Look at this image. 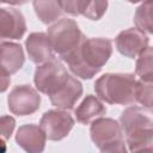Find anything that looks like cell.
I'll list each match as a JSON object with an SVG mask.
<instances>
[{
  "label": "cell",
  "mask_w": 153,
  "mask_h": 153,
  "mask_svg": "<svg viewBox=\"0 0 153 153\" xmlns=\"http://www.w3.org/2000/svg\"><path fill=\"white\" fill-rule=\"evenodd\" d=\"M152 47H147L143 51L139 54V57L136 60V66H135V74L140 76V80L145 82H152Z\"/></svg>",
  "instance_id": "18"
},
{
  "label": "cell",
  "mask_w": 153,
  "mask_h": 153,
  "mask_svg": "<svg viewBox=\"0 0 153 153\" xmlns=\"http://www.w3.org/2000/svg\"><path fill=\"white\" fill-rule=\"evenodd\" d=\"M47 136L39 126L24 124L18 128L16 142L26 153H43L45 148Z\"/></svg>",
  "instance_id": "13"
},
{
  "label": "cell",
  "mask_w": 153,
  "mask_h": 153,
  "mask_svg": "<svg viewBox=\"0 0 153 153\" xmlns=\"http://www.w3.org/2000/svg\"><path fill=\"white\" fill-rule=\"evenodd\" d=\"M115 44L120 54L134 59L148 47L149 38L146 33L141 32L136 27H130L121 31L117 35L115 38Z\"/></svg>",
  "instance_id": "9"
},
{
  "label": "cell",
  "mask_w": 153,
  "mask_h": 153,
  "mask_svg": "<svg viewBox=\"0 0 153 153\" xmlns=\"http://www.w3.org/2000/svg\"><path fill=\"white\" fill-rule=\"evenodd\" d=\"M24 50L19 43L0 42V75L10 78L24 66Z\"/></svg>",
  "instance_id": "11"
},
{
  "label": "cell",
  "mask_w": 153,
  "mask_h": 153,
  "mask_svg": "<svg viewBox=\"0 0 153 153\" xmlns=\"http://www.w3.org/2000/svg\"><path fill=\"white\" fill-rule=\"evenodd\" d=\"M74 114L79 123L91 124L94 120L103 117L106 114V108L96 96L87 94L74 110Z\"/></svg>",
  "instance_id": "16"
},
{
  "label": "cell",
  "mask_w": 153,
  "mask_h": 153,
  "mask_svg": "<svg viewBox=\"0 0 153 153\" xmlns=\"http://www.w3.org/2000/svg\"><path fill=\"white\" fill-rule=\"evenodd\" d=\"M26 31L23 13L13 7H0V41L20 39Z\"/></svg>",
  "instance_id": "10"
},
{
  "label": "cell",
  "mask_w": 153,
  "mask_h": 153,
  "mask_svg": "<svg viewBox=\"0 0 153 153\" xmlns=\"http://www.w3.org/2000/svg\"><path fill=\"white\" fill-rule=\"evenodd\" d=\"M74 126V118L66 110H48L39 121V127L48 140L60 141L65 139Z\"/></svg>",
  "instance_id": "7"
},
{
  "label": "cell",
  "mask_w": 153,
  "mask_h": 153,
  "mask_svg": "<svg viewBox=\"0 0 153 153\" xmlns=\"http://www.w3.org/2000/svg\"><path fill=\"white\" fill-rule=\"evenodd\" d=\"M139 153H153V149H147V151H142V152H139Z\"/></svg>",
  "instance_id": "24"
},
{
  "label": "cell",
  "mask_w": 153,
  "mask_h": 153,
  "mask_svg": "<svg viewBox=\"0 0 153 153\" xmlns=\"http://www.w3.org/2000/svg\"><path fill=\"white\" fill-rule=\"evenodd\" d=\"M112 54V43L108 38H85L79 48L65 60L69 71L84 80L92 79Z\"/></svg>",
  "instance_id": "1"
},
{
  "label": "cell",
  "mask_w": 153,
  "mask_h": 153,
  "mask_svg": "<svg viewBox=\"0 0 153 153\" xmlns=\"http://www.w3.org/2000/svg\"><path fill=\"white\" fill-rule=\"evenodd\" d=\"M69 76L65 66L55 59L36 67L33 82L39 92L51 97L66 85Z\"/></svg>",
  "instance_id": "5"
},
{
  "label": "cell",
  "mask_w": 153,
  "mask_h": 153,
  "mask_svg": "<svg viewBox=\"0 0 153 153\" xmlns=\"http://www.w3.org/2000/svg\"><path fill=\"white\" fill-rule=\"evenodd\" d=\"M134 98L143 109L152 111V82H145L142 80L136 81Z\"/></svg>",
  "instance_id": "20"
},
{
  "label": "cell",
  "mask_w": 153,
  "mask_h": 153,
  "mask_svg": "<svg viewBox=\"0 0 153 153\" xmlns=\"http://www.w3.org/2000/svg\"><path fill=\"white\" fill-rule=\"evenodd\" d=\"M100 153H128L124 140H118L100 148Z\"/></svg>",
  "instance_id": "22"
},
{
  "label": "cell",
  "mask_w": 153,
  "mask_h": 153,
  "mask_svg": "<svg viewBox=\"0 0 153 153\" xmlns=\"http://www.w3.org/2000/svg\"><path fill=\"white\" fill-rule=\"evenodd\" d=\"M136 78L131 73H105L94 82L97 98L108 104L128 105L135 102Z\"/></svg>",
  "instance_id": "3"
},
{
  "label": "cell",
  "mask_w": 153,
  "mask_h": 153,
  "mask_svg": "<svg viewBox=\"0 0 153 153\" xmlns=\"http://www.w3.org/2000/svg\"><path fill=\"white\" fill-rule=\"evenodd\" d=\"M47 36L54 54H57L62 61L68 59L86 38L76 22L69 18H61L50 25Z\"/></svg>",
  "instance_id": "4"
},
{
  "label": "cell",
  "mask_w": 153,
  "mask_h": 153,
  "mask_svg": "<svg viewBox=\"0 0 153 153\" xmlns=\"http://www.w3.org/2000/svg\"><path fill=\"white\" fill-rule=\"evenodd\" d=\"M82 94V85L74 76H69L66 85L54 96L49 97L50 103L60 110H71Z\"/></svg>",
  "instance_id": "15"
},
{
  "label": "cell",
  "mask_w": 153,
  "mask_h": 153,
  "mask_svg": "<svg viewBox=\"0 0 153 153\" xmlns=\"http://www.w3.org/2000/svg\"><path fill=\"white\" fill-rule=\"evenodd\" d=\"M41 96L30 85H18L12 88L7 97V105L13 115L27 116L39 109Z\"/></svg>",
  "instance_id": "6"
},
{
  "label": "cell",
  "mask_w": 153,
  "mask_h": 153,
  "mask_svg": "<svg viewBox=\"0 0 153 153\" xmlns=\"http://www.w3.org/2000/svg\"><path fill=\"white\" fill-rule=\"evenodd\" d=\"M10 82H11V78H6V76L0 75V93L5 92L8 88Z\"/></svg>",
  "instance_id": "23"
},
{
  "label": "cell",
  "mask_w": 153,
  "mask_h": 153,
  "mask_svg": "<svg viewBox=\"0 0 153 153\" xmlns=\"http://www.w3.org/2000/svg\"><path fill=\"white\" fill-rule=\"evenodd\" d=\"M25 48L29 59L38 66L55 60V54L51 49L49 38L44 32L30 33L25 41Z\"/></svg>",
  "instance_id": "12"
},
{
  "label": "cell",
  "mask_w": 153,
  "mask_h": 153,
  "mask_svg": "<svg viewBox=\"0 0 153 153\" xmlns=\"http://www.w3.org/2000/svg\"><path fill=\"white\" fill-rule=\"evenodd\" d=\"M120 127L126 135L130 153L153 149V121L151 111L141 106H129L120 116Z\"/></svg>",
  "instance_id": "2"
},
{
  "label": "cell",
  "mask_w": 153,
  "mask_h": 153,
  "mask_svg": "<svg viewBox=\"0 0 153 153\" xmlns=\"http://www.w3.org/2000/svg\"><path fill=\"white\" fill-rule=\"evenodd\" d=\"M32 6H33L36 16L43 24H50V23L55 22L62 14V8H61L59 1L36 0L32 2Z\"/></svg>",
  "instance_id": "17"
},
{
  "label": "cell",
  "mask_w": 153,
  "mask_h": 153,
  "mask_svg": "<svg viewBox=\"0 0 153 153\" xmlns=\"http://www.w3.org/2000/svg\"><path fill=\"white\" fill-rule=\"evenodd\" d=\"M152 2H142L140 6L136 8L135 14H134V23L136 25V29L140 30L141 32H147L152 33Z\"/></svg>",
  "instance_id": "19"
},
{
  "label": "cell",
  "mask_w": 153,
  "mask_h": 153,
  "mask_svg": "<svg viewBox=\"0 0 153 153\" xmlns=\"http://www.w3.org/2000/svg\"><path fill=\"white\" fill-rule=\"evenodd\" d=\"M62 12L71 16H84L91 20H99L106 12L108 1H82V0H68L59 1Z\"/></svg>",
  "instance_id": "14"
},
{
  "label": "cell",
  "mask_w": 153,
  "mask_h": 153,
  "mask_svg": "<svg viewBox=\"0 0 153 153\" xmlns=\"http://www.w3.org/2000/svg\"><path fill=\"white\" fill-rule=\"evenodd\" d=\"M16 128V120L12 116H0V145L5 147V142L12 136Z\"/></svg>",
  "instance_id": "21"
},
{
  "label": "cell",
  "mask_w": 153,
  "mask_h": 153,
  "mask_svg": "<svg viewBox=\"0 0 153 153\" xmlns=\"http://www.w3.org/2000/svg\"><path fill=\"white\" fill-rule=\"evenodd\" d=\"M90 135L93 143L100 149L104 146L118 140H123V133L120 123L109 117H99L91 123Z\"/></svg>",
  "instance_id": "8"
}]
</instances>
